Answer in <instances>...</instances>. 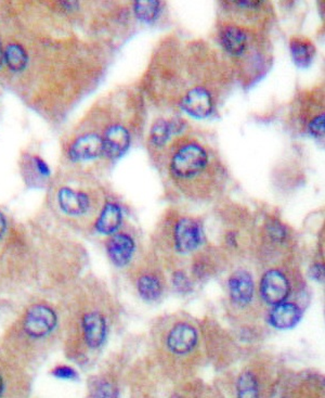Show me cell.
Here are the masks:
<instances>
[{
	"label": "cell",
	"instance_id": "22",
	"mask_svg": "<svg viewBox=\"0 0 325 398\" xmlns=\"http://www.w3.org/2000/svg\"><path fill=\"white\" fill-rule=\"evenodd\" d=\"M267 231H268L269 237L274 242H282L284 239L287 238V229L278 220H271L267 226Z\"/></svg>",
	"mask_w": 325,
	"mask_h": 398
},
{
	"label": "cell",
	"instance_id": "6",
	"mask_svg": "<svg viewBox=\"0 0 325 398\" xmlns=\"http://www.w3.org/2000/svg\"><path fill=\"white\" fill-rule=\"evenodd\" d=\"M69 155L73 161H88L104 155V138L97 134H86L71 145Z\"/></svg>",
	"mask_w": 325,
	"mask_h": 398
},
{
	"label": "cell",
	"instance_id": "16",
	"mask_svg": "<svg viewBox=\"0 0 325 398\" xmlns=\"http://www.w3.org/2000/svg\"><path fill=\"white\" fill-rule=\"evenodd\" d=\"M182 128L180 121L167 122L165 119H158L151 128L150 140L155 147H162L167 143L171 134L180 132Z\"/></svg>",
	"mask_w": 325,
	"mask_h": 398
},
{
	"label": "cell",
	"instance_id": "8",
	"mask_svg": "<svg viewBox=\"0 0 325 398\" xmlns=\"http://www.w3.org/2000/svg\"><path fill=\"white\" fill-rule=\"evenodd\" d=\"M228 285L231 300L237 305L244 307L253 300V278L246 270H238L232 274V276L230 277Z\"/></svg>",
	"mask_w": 325,
	"mask_h": 398
},
{
	"label": "cell",
	"instance_id": "17",
	"mask_svg": "<svg viewBox=\"0 0 325 398\" xmlns=\"http://www.w3.org/2000/svg\"><path fill=\"white\" fill-rule=\"evenodd\" d=\"M291 54L297 67L306 69L313 63L315 57V47L310 42L302 38H293L291 45Z\"/></svg>",
	"mask_w": 325,
	"mask_h": 398
},
{
	"label": "cell",
	"instance_id": "4",
	"mask_svg": "<svg viewBox=\"0 0 325 398\" xmlns=\"http://www.w3.org/2000/svg\"><path fill=\"white\" fill-rule=\"evenodd\" d=\"M289 280L281 272L271 269L263 274L261 283V298L268 305L276 306L287 300L289 294Z\"/></svg>",
	"mask_w": 325,
	"mask_h": 398
},
{
	"label": "cell",
	"instance_id": "5",
	"mask_svg": "<svg viewBox=\"0 0 325 398\" xmlns=\"http://www.w3.org/2000/svg\"><path fill=\"white\" fill-rule=\"evenodd\" d=\"M181 106L189 115L195 119H205L212 113L214 102L207 89L195 87L186 93Z\"/></svg>",
	"mask_w": 325,
	"mask_h": 398
},
{
	"label": "cell",
	"instance_id": "23",
	"mask_svg": "<svg viewBox=\"0 0 325 398\" xmlns=\"http://www.w3.org/2000/svg\"><path fill=\"white\" fill-rule=\"evenodd\" d=\"M324 114H320V115L315 117V119H311V122L309 123L308 128H309L310 134H313V137H324Z\"/></svg>",
	"mask_w": 325,
	"mask_h": 398
},
{
	"label": "cell",
	"instance_id": "12",
	"mask_svg": "<svg viewBox=\"0 0 325 398\" xmlns=\"http://www.w3.org/2000/svg\"><path fill=\"white\" fill-rule=\"evenodd\" d=\"M302 309L293 303H280L274 306L269 315V323L280 330L292 329L302 319Z\"/></svg>",
	"mask_w": 325,
	"mask_h": 398
},
{
	"label": "cell",
	"instance_id": "10",
	"mask_svg": "<svg viewBox=\"0 0 325 398\" xmlns=\"http://www.w3.org/2000/svg\"><path fill=\"white\" fill-rule=\"evenodd\" d=\"M58 203L60 209L70 216H82L91 209V200L87 194L67 187L60 189L58 192Z\"/></svg>",
	"mask_w": 325,
	"mask_h": 398
},
{
	"label": "cell",
	"instance_id": "25",
	"mask_svg": "<svg viewBox=\"0 0 325 398\" xmlns=\"http://www.w3.org/2000/svg\"><path fill=\"white\" fill-rule=\"evenodd\" d=\"M53 375L56 377H61V379H67V380H73V379H75L77 377L75 370L67 367V366H60V367L56 368L53 370Z\"/></svg>",
	"mask_w": 325,
	"mask_h": 398
},
{
	"label": "cell",
	"instance_id": "24",
	"mask_svg": "<svg viewBox=\"0 0 325 398\" xmlns=\"http://www.w3.org/2000/svg\"><path fill=\"white\" fill-rule=\"evenodd\" d=\"M173 285L181 293L189 292L191 289V283L189 281L188 277L182 272H176L173 274Z\"/></svg>",
	"mask_w": 325,
	"mask_h": 398
},
{
	"label": "cell",
	"instance_id": "31",
	"mask_svg": "<svg viewBox=\"0 0 325 398\" xmlns=\"http://www.w3.org/2000/svg\"><path fill=\"white\" fill-rule=\"evenodd\" d=\"M3 49H1V45H0V67L3 65Z\"/></svg>",
	"mask_w": 325,
	"mask_h": 398
},
{
	"label": "cell",
	"instance_id": "2",
	"mask_svg": "<svg viewBox=\"0 0 325 398\" xmlns=\"http://www.w3.org/2000/svg\"><path fill=\"white\" fill-rule=\"evenodd\" d=\"M57 316L46 305H35L26 313L23 321L24 331L34 339H42L56 328Z\"/></svg>",
	"mask_w": 325,
	"mask_h": 398
},
{
	"label": "cell",
	"instance_id": "27",
	"mask_svg": "<svg viewBox=\"0 0 325 398\" xmlns=\"http://www.w3.org/2000/svg\"><path fill=\"white\" fill-rule=\"evenodd\" d=\"M310 278L317 282H323L324 280V266L322 264L313 265L309 270Z\"/></svg>",
	"mask_w": 325,
	"mask_h": 398
},
{
	"label": "cell",
	"instance_id": "15",
	"mask_svg": "<svg viewBox=\"0 0 325 398\" xmlns=\"http://www.w3.org/2000/svg\"><path fill=\"white\" fill-rule=\"evenodd\" d=\"M121 207L115 203H108L97 220L96 229L102 235H112L121 226Z\"/></svg>",
	"mask_w": 325,
	"mask_h": 398
},
{
	"label": "cell",
	"instance_id": "30",
	"mask_svg": "<svg viewBox=\"0 0 325 398\" xmlns=\"http://www.w3.org/2000/svg\"><path fill=\"white\" fill-rule=\"evenodd\" d=\"M3 377H1V375H0V395H1V393H3Z\"/></svg>",
	"mask_w": 325,
	"mask_h": 398
},
{
	"label": "cell",
	"instance_id": "7",
	"mask_svg": "<svg viewBox=\"0 0 325 398\" xmlns=\"http://www.w3.org/2000/svg\"><path fill=\"white\" fill-rule=\"evenodd\" d=\"M196 343H197L196 330L186 323L176 325L168 334V349L177 355H184L191 352Z\"/></svg>",
	"mask_w": 325,
	"mask_h": 398
},
{
	"label": "cell",
	"instance_id": "11",
	"mask_svg": "<svg viewBox=\"0 0 325 398\" xmlns=\"http://www.w3.org/2000/svg\"><path fill=\"white\" fill-rule=\"evenodd\" d=\"M134 241L126 233L113 235L106 244V251L110 259L114 265L119 267L126 266L130 263L134 255Z\"/></svg>",
	"mask_w": 325,
	"mask_h": 398
},
{
	"label": "cell",
	"instance_id": "21",
	"mask_svg": "<svg viewBox=\"0 0 325 398\" xmlns=\"http://www.w3.org/2000/svg\"><path fill=\"white\" fill-rule=\"evenodd\" d=\"M160 3L158 1H152V0H147V1H137L134 3V9L136 12V16L145 22V23H151L154 21L155 19L158 18V13L160 10Z\"/></svg>",
	"mask_w": 325,
	"mask_h": 398
},
{
	"label": "cell",
	"instance_id": "1",
	"mask_svg": "<svg viewBox=\"0 0 325 398\" xmlns=\"http://www.w3.org/2000/svg\"><path fill=\"white\" fill-rule=\"evenodd\" d=\"M208 163L206 151L197 143H189L180 148L171 160V173L181 179L195 177L204 171Z\"/></svg>",
	"mask_w": 325,
	"mask_h": 398
},
{
	"label": "cell",
	"instance_id": "29",
	"mask_svg": "<svg viewBox=\"0 0 325 398\" xmlns=\"http://www.w3.org/2000/svg\"><path fill=\"white\" fill-rule=\"evenodd\" d=\"M5 229H7V222L3 213H0V239L3 238V235H5Z\"/></svg>",
	"mask_w": 325,
	"mask_h": 398
},
{
	"label": "cell",
	"instance_id": "14",
	"mask_svg": "<svg viewBox=\"0 0 325 398\" xmlns=\"http://www.w3.org/2000/svg\"><path fill=\"white\" fill-rule=\"evenodd\" d=\"M220 42L228 54L238 57L246 50L248 34L240 26L228 25L220 33Z\"/></svg>",
	"mask_w": 325,
	"mask_h": 398
},
{
	"label": "cell",
	"instance_id": "20",
	"mask_svg": "<svg viewBox=\"0 0 325 398\" xmlns=\"http://www.w3.org/2000/svg\"><path fill=\"white\" fill-rule=\"evenodd\" d=\"M238 396L241 398H253L258 396V382L252 373H244L237 383Z\"/></svg>",
	"mask_w": 325,
	"mask_h": 398
},
{
	"label": "cell",
	"instance_id": "18",
	"mask_svg": "<svg viewBox=\"0 0 325 398\" xmlns=\"http://www.w3.org/2000/svg\"><path fill=\"white\" fill-rule=\"evenodd\" d=\"M3 59L13 72H21L27 65V54L20 44H9L3 52Z\"/></svg>",
	"mask_w": 325,
	"mask_h": 398
},
{
	"label": "cell",
	"instance_id": "9",
	"mask_svg": "<svg viewBox=\"0 0 325 398\" xmlns=\"http://www.w3.org/2000/svg\"><path fill=\"white\" fill-rule=\"evenodd\" d=\"M130 132L121 125H112L104 137V155L110 159H119L130 149Z\"/></svg>",
	"mask_w": 325,
	"mask_h": 398
},
{
	"label": "cell",
	"instance_id": "19",
	"mask_svg": "<svg viewBox=\"0 0 325 398\" xmlns=\"http://www.w3.org/2000/svg\"><path fill=\"white\" fill-rule=\"evenodd\" d=\"M138 291L140 296L147 302L158 300L162 294V285L153 276H143L138 281Z\"/></svg>",
	"mask_w": 325,
	"mask_h": 398
},
{
	"label": "cell",
	"instance_id": "28",
	"mask_svg": "<svg viewBox=\"0 0 325 398\" xmlns=\"http://www.w3.org/2000/svg\"><path fill=\"white\" fill-rule=\"evenodd\" d=\"M34 167H36V171L38 172L39 175H42L44 177H48L50 175V169L45 163L44 161L42 160L40 158H34Z\"/></svg>",
	"mask_w": 325,
	"mask_h": 398
},
{
	"label": "cell",
	"instance_id": "3",
	"mask_svg": "<svg viewBox=\"0 0 325 398\" xmlns=\"http://www.w3.org/2000/svg\"><path fill=\"white\" fill-rule=\"evenodd\" d=\"M176 250L181 254H188L199 248L203 242V229L200 222L193 218H181L176 224L173 231Z\"/></svg>",
	"mask_w": 325,
	"mask_h": 398
},
{
	"label": "cell",
	"instance_id": "13",
	"mask_svg": "<svg viewBox=\"0 0 325 398\" xmlns=\"http://www.w3.org/2000/svg\"><path fill=\"white\" fill-rule=\"evenodd\" d=\"M82 323L88 347L93 349L100 347L106 336V323L104 316L99 313L86 314Z\"/></svg>",
	"mask_w": 325,
	"mask_h": 398
},
{
	"label": "cell",
	"instance_id": "26",
	"mask_svg": "<svg viewBox=\"0 0 325 398\" xmlns=\"http://www.w3.org/2000/svg\"><path fill=\"white\" fill-rule=\"evenodd\" d=\"M115 388L111 384L108 383H102L98 388H97V393L95 396H100V397H113V396H117L115 394Z\"/></svg>",
	"mask_w": 325,
	"mask_h": 398
}]
</instances>
